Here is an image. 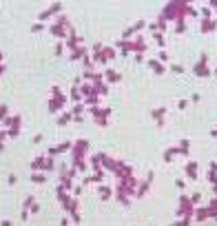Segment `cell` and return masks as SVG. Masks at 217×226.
I'll use <instances>...</instances> for the list:
<instances>
[{"instance_id":"cell-8","label":"cell","mask_w":217,"mask_h":226,"mask_svg":"<svg viewBox=\"0 0 217 226\" xmlns=\"http://www.w3.org/2000/svg\"><path fill=\"white\" fill-rule=\"evenodd\" d=\"M31 31H36V33H38V31H42V25H33V27H31Z\"/></svg>"},{"instance_id":"cell-6","label":"cell","mask_w":217,"mask_h":226,"mask_svg":"<svg viewBox=\"0 0 217 226\" xmlns=\"http://www.w3.org/2000/svg\"><path fill=\"white\" fill-rule=\"evenodd\" d=\"M31 180H33V182H44L47 177H44V175H31Z\"/></svg>"},{"instance_id":"cell-7","label":"cell","mask_w":217,"mask_h":226,"mask_svg":"<svg viewBox=\"0 0 217 226\" xmlns=\"http://www.w3.org/2000/svg\"><path fill=\"white\" fill-rule=\"evenodd\" d=\"M155 40H157L159 44H164V36H162V33H155Z\"/></svg>"},{"instance_id":"cell-12","label":"cell","mask_w":217,"mask_h":226,"mask_svg":"<svg viewBox=\"0 0 217 226\" xmlns=\"http://www.w3.org/2000/svg\"><path fill=\"white\" fill-rule=\"evenodd\" d=\"M0 226H11V222H7V219H4V222H2V224H0Z\"/></svg>"},{"instance_id":"cell-1","label":"cell","mask_w":217,"mask_h":226,"mask_svg":"<svg viewBox=\"0 0 217 226\" xmlns=\"http://www.w3.org/2000/svg\"><path fill=\"white\" fill-rule=\"evenodd\" d=\"M195 171H197V164H195V162H191V164L186 166V173H188V177H191V180H195V177H197V173H195Z\"/></svg>"},{"instance_id":"cell-2","label":"cell","mask_w":217,"mask_h":226,"mask_svg":"<svg viewBox=\"0 0 217 226\" xmlns=\"http://www.w3.org/2000/svg\"><path fill=\"white\" fill-rule=\"evenodd\" d=\"M60 106H62V98H55V100H51L49 111H60Z\"/></svg>"},{"instance_id":"cell-9","label":"cell","mask_w":217,"mask_h":226,"mask_svg":"<svg viewBox=\"0 0 217 226\" xmlns=\"http://www.w3.org/2000/svg\"><path fill=\"white\" fill-rule=\"evenodd\" d=\"M133 31L135 29H126V31H124V38H131V36H133Z\"/></svg>"},{"instance_id":"cell-11","label":"cell","mask_w":217,"mask_h":226,"mask_svg":"<svg viewBox=\"0 0 217 226\" xmlns=\"http://www.w3.org/2000/svg\"><path fill=\"white\" fill-rule=\"evenodd\" d=\"M4 113H7V106H0V117H2Z\"/></svg>"},{"instance_id":"cell-4","label":"cell","mask_w":217,"mask_h":226,"mask_svg":"<svg viewBox=\"0 0 217 226\" xmlns=\"http://www.w3.org/2000/svg\"><path fill=\"white\" fill-rule=\"evenodd\" d=\"M164 113H166L164 109H157V111H153V117H157V122L162 124V120H159V117H164Z\"/></svg>"},{"instance_id":"cell-10","label":"cell","mask_w":217,"mask_h":226,"mask_svg":"<svg viewBox=\"0 0 217 226\" xmlns=\"http://www.w3.org/2000/svg\"><path fill=\"white\" fill-rule=\"evenodd\" d=\"M173 71H175V73H182V71H184V69H182V67H180V64H173Z\"/></svg>"},{"instance_id":"cell-5","label":"cell","mask_w":217,"mask_h":226,"mask_svg":"<svg viewBox=\"0 0 217 226\" xmlns=\"http://www.w3.org/2000/svg\"><path fill=\"white\" fill-rule=\"evenodd\" d=\"M69 120H71V115H69V113H67V115H62L60 120H58V124H60V126H64V124L69 122Z\"/></svg>"},{"instance_id":"cell-3","label":"cell","mask_w":217,"mask_h":226,"mask_svg":"<svg viewBox=\"0 0 217 226\" xmlns=\"http://www.w3.org/2000/svg\"><path fill=\"white\" fill-rule=\"evenodd\" d=\"M151 67H153V71H155V73H164V67L159 64L157 60H153V62H151Z\"/></svg>"}]
</instances>
